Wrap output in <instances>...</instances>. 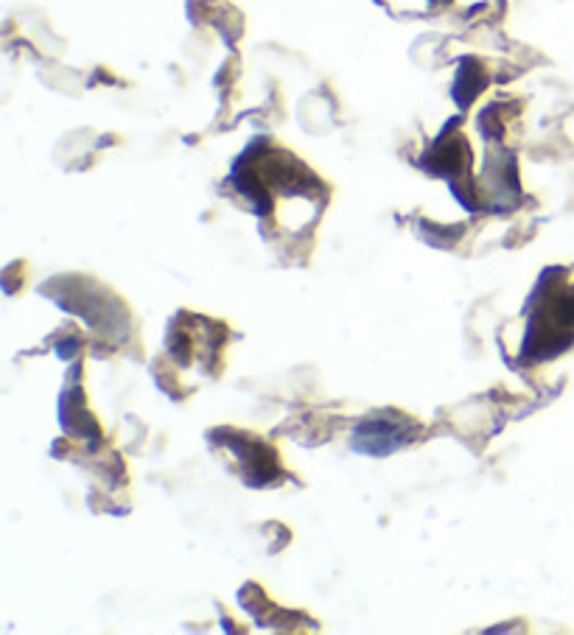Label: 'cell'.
Wrapping results in <instances>:
<instances>
[{"mask_svg": "<svg viewBox=\"0 0 574 635\" xmlns=\"http://www.w3.org/2000/svg\"><path fill=\"white\" fill-rule=\"evenodd\" d=\"M536 316L529 322V334L524 342V354L529 356H558L569 347L574 336V295L549 291L538 286Z\"/></svg>", "mask_w": 574, "mask_h": 635, "instance_id": "6da1fadb", "label": "cell"}, {"mask_svg": "<svg viewBox=\"0 0 574 635\" xmlns=\"http://www.w3.org/2000/svg\"><path fill=\"white\" fill-rule=\"evenodd\" d=\"M407 420L400 423L398 420H387V418H370L364 420V423L359 426V431H356V448L364 451V454H375V456H384L390 454V451H395L398 445H404L409 440L407 434Z\"/></svg>", "mask_w": 574, "mask_h": 635, "instance_id": "7a4b0ae2", "label": "cell"}]
</instances>
